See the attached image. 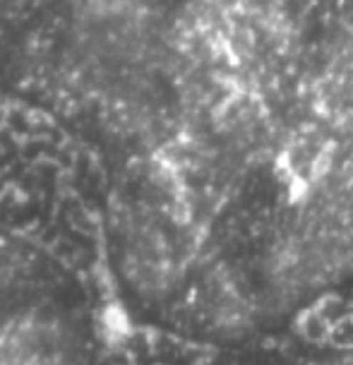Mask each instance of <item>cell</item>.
<instances>
[{
	"label": "cell",
	"instance_id": "cell-1",
	"mask_svg": "<svg viewBox=\"0 0 353 365\" xmlns=\"http://www.w3.org/2000/svg\"><path fill=\"white\" fill-rule=\"evenodd\" d=\"M39 84L116 164L140 315L243 346L353 286V0H53Z\"/></svg>",
	"mask_w": 353,
	"mask_h": 365
},
{
	"label": "cell",
	"instance_id": "cell-2",
	"mask_svg": "<svg viewBox=\"0 0 353 365\" xmlns=\"http://www.w3.org/2000/svg\"><path fill=\"white\" fill-rule=\"evenodd\" d=\"M0 365H91L89 324L73 284L0 250Z\"/></svg>",
	"mask_w": 353,
	"mask_h": 365
}]
</instances>
